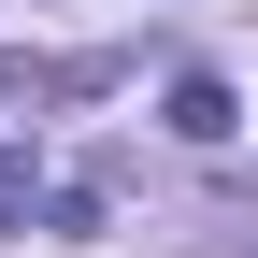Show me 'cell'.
Instances as JSON below:
<instances>
[{
	"label": "cell",
	"mask_w": 258,
	"mask_h": 258,
	"mask_svg": "<svg viewBox=\"0 0 258 258\" xmlns=\"http://www.w3.org/2000/svg\"><path fill=\"white\" fill-rule=\"evenodd\" d=\"M158 129H172V144H230V129H244L230 72H172V86H158Z\"/></svg>",
	"instance_id": "6da1fadb"
},
{
	"label": "cell",
	"mask_w": 258,
	"mask_h": 258,
	"mask_svg": "<svg viewBox=\"0 0 258 258\" xmlns=\"http://www.w3.org/2000/svg\"><path fill=\"white\" fill-rule=\"evenodd\" d=\"M29 215H43V244H101V186H43Z\"/></svg>",
	"instance_id": "3957f363"
},
{
	"label": "cell",
	"mask_w": 258,
	"mask_h": 258,
	"mask_svg": "<svg viewBox=\"0 0 258 258\" xmlns=\"http://www.w3.org/2000/svg\"><path fill=\"white\" fill-rule=\"evenodd\" d=\"M43 101H72L57 57H15V43H0V115H43Z\"/></svg>",
	"instance_id": "7a4b0ae2"
},
{
	"label": "cell",
	"mask_w": 258,
	"mask_h": 258,
	"mask_svg": "<svg viewBox=\"0 0 258 258\" xmlns=\"http://www.w3.org/2000/svg\"><path fill=\"white\" fill-rule=\"evenodd\" d=\"M29 201H43V186H29V144H0V215H15V230H29Z\"/></svg>",
	"instance_id": "277c9868"
}]
</instances>
